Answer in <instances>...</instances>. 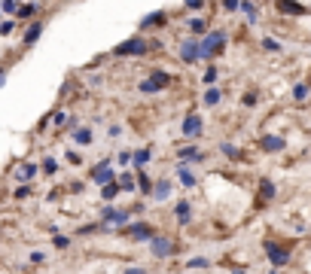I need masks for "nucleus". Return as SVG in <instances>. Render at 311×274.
<instances>
[{
	"instance_id": "7ed1b4c3",
	"label": "nucleus",
	"mask_w": 311,
	"mask_h": 274,
	"mask_svg": "<svg viewBox=\"0 0 311 274\" xmlns=\"http://www.w3.org/2000/svg\"><path fill=\"white\" fill-rule=\"evenodd\" d=\"M180 55H183V61H199L202 58V49H199V43H183V49H180Z\"/></svg>"
},
{
	"instance_id": "2eb2a0df",
	"label": "nucleus",
	"mask_w": 311,
	"mask_h": 274,
	"mask_svg": "<svg viewBox=\"0 0 311 274\" xmlns=\"http://www.w3.org/2000/svg\"><path fill=\"white\" fill-rule=\"evenodd\" d=\"M43 171H46V174H55V171H58V165H55V162H52V159H49V162H46V165H43Z\"/></svg>"
},
{
	"instance_id": "6e6552de",
	"label": "nucleus",
	"mask_w": 311,
	"mask_h": 274,
	"mask_svg": "<svg viewBox=\"0 0 311 274\" xmlns=\"http://www.w3.org/2000/svg\"><path fill=\"white\" fill-rule=\"evenodd\" d=\"M110 177H113V174L107 171V165H101V171H95V180H98V183H107Z\"/></svg>"
},
{
	"instance_id": "20e7f679",
	"label": "nucleus",
	"mask_w": 311,
	"mask_h": 274,
	"mask_svg": "<svg viewBox=\"0 0 311 274\" xmlns=\"http://www.w3.org/2000/svg\"><path fill=\"white\" fill-rule=\"evenodd\" d=\"M125 234H128V238H149V234H152V228H149V225H143V222H137V225L125 228Z\"/></svg>"
},
{
	"instance_id": "39448f33",
	"label": "nucleus",
	"mask_w": 311,
	"mask_h": 274,
	"mask_svg": "<svg viewBox=\"0 0 311 274\" xmlns=\"http://www.w3.org/2000/svg\"><path fill=\"white\" fill-rule=\"evenodd\" d=\"M171 250H174V247H171L165 238H156V241H152V253H156V256H168Z\"/></svg>"
},
{
	"instance_id": "1a4fd4ad",
	"label": "nucleus",
	"mask_w": 311,
	"mask_h": 274,
	"mask_svg": "<svg viewBox=\"0 0 311 274\" xmlns=\"http://www.w3.org/2000/svg\"><path fill=\"white\" fill-rule=\"evenodd\" d=\"M34 171H37L34 165H25V168L19 171V177H22V180H31V177H34Z\"/></svg>"
},
{
	"instance_id": "f03ea898",
	"label": "nucleus",
	"mask_w": 311,
	"mask_h": 274,
	"mask_svg": "<svg viewBox=\"0 0 311 274\" xmlns=\"http://www.w3.org/2000/svg\"><path fill=\"white\" fill-rule=\"evenodd\" d=\"M149 49V43H143V40H128V43H122L119 49H116V55H143Z\"/></svg>"
},
{
	"instance_id": "f257e3e1",
	"label": "nucleus",
	"mask_w": 311,
	"mask_h": 274,
	"mask_svg": "<svg viewBox=\"0 0 311 274\" xmlns=\"http://www.w3.org/2000/svg\"><path fill=\"white\" fill-rule=\"evenodd\" d=\"M165 86H171V73H165V70H156L149 80L140 83L143 92H159V89H165Z\"/></svg>"
},
{
	"instance_id": "a211bd4d",
	"label": "nucleus",
	"mask_w": 311,
	"mask_h": 274,
	"mask_svg": "<svg viewBox=\"0 0 311 274\" xmlns=\"http://www.w3.org/2000/svg\"><path fill=\"white\" fill-rule=\"evenodd\" d=\"M122 189H134V180H131V177H122Z\"/></svg>"
},
{
	"instance_id": "9b49d317",
	"label": "nucleus",
	"mask_w": 311,
	"mask_h": 274,
	"mask_svg": "<svg viewBox=\"0 0 311 274\" xmlns=\"http://www.w3.org/2000/svg\"><path fill=\"white\" fill-rule=\"evenodd\" d=\"M37 13V7H19V16L22 19H28V16H34Z\"/></svg>"
},
{
	"instance_id": "f8f14e48",
	"label": "nucleus",
	"mask_w": 311,
	"mask_h": 274,
	"mask_svg": "<svg viewBox=\"0 0 311 274\" xmlns=\"http://www.w3.org/2000/svg\"><path fill=\"white\" fill-rule=\"evenodd\" d=\"M205 28H208V25H205L202 19H196V22H192V31H196V34H205Z\"/></svg>"
},
{
	"instance_id": "ddd939ff",
	"label": "nucleus",
	"mask_w": 311,
	"mask_h": 274,
	"mask_svg": "<svg viewBox=\"0 0 311 274\" xmlns=\"http://www.w3.org/2000/svg\"><path fill=\"white\" fill-rule=\"evenodd\" d=\"M205 101H208V104H217V101H220V92H217V89H211V92H208V98H205Z\"/></svg>"
},
{
	"instance_id": "423d86ee",
	"label": "nucleus",
	"mask_w": 311,
	"mask_h": 274,
	"mask_svg": "<svg viewBox=\"0 0 311 274\" xmlns=\"http://www.w3.org/2000/svg\"><path fill=\"white\" fill-rule=\"evenodd\" d=\"M183 131L192 137V134H199L202 131V119H199V116H189V119H186V125H183Z\"/></svg>"
},
{
	"instance_id": "0eeeda50",
	"label": "nucleus",
	"mask_w": 311,
	"mask_h": 274,
	"mask_svg": "<svg viewBox=\"0 0 311 274\" xmlns=\"http://www.w3.org/2000/svg\"><path fill=\"white\" fill-rule=\"evenodd\" d=\"M37 37H40V22H37V25H34V28H31L28 34H25V46H28V43H34Z\"/></svg>"
},
{
	"instance_id": "4468645a",
	"label": "nucleus",
	"mask_w": 311,
	"mask_h": 274,
	"mask_svg": "<svg viewBox=\"0 0 311 274\" xmlns=\"http://www.w3.org/2000/svg\"><path fill=\"white\" fill-rule=\"evenodd\" d=\"M89 137H92V134H89L86 128H83V131H76V140H80V143H89Z\"/></svg>"
},
{
	"instance_id": "f3484780",
	"label": "nucleus",
	"mask_w": 311,
	"mask_h": 274,
	"mask_svg": "<svg viewBox=\"0 0 311 274\" xmlns=\"http://www.w3.org/2000/svg\"><path fill=\"white\" fill-rule=\"evenodd\" d=\"M214 80H217V70H214V67H211V70H208V73H205V83H214Z\"/></svg>"
},
{
	"instance_id": "dca6fc26",
	"label": "nucleus",
	"mask_w": 311,
	"mask_h": 274,
	"mask_svg": "<svg viewBox=\"0 0 311 274\" xmlns=\"http://www.w3.org/2000/svg\"><path fill=\"white\" fill-rule=\"evenodd\" d=\"M146 159H149V152H137V155H134V165H143Z\"/></svg>"
},
{
	"instance_id": "9d476101",
	"label": "nucleus",
	"mask_w": 311,
	"mask_h": 274,
	"mask_svg": "<svg viewBox=\"0 0 311 274\" xmlns=\"http://www.w3.org/2000/svg\"><path fill=\"white\" fill-rule=\"evenodd\" d=\"M28 195H31V186H28V183L16 189V198H28Z\"/></svg>"
}]
</instances>
